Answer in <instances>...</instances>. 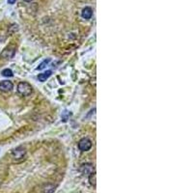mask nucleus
<instances>
[{"mask_svg":"<svg viewBox=\"0 0 193 193\" xmlns=\"http://www.w3.org/2000/svg\"><path fill=\"white\" fill-rule=\"evenodd\" d=\"M11 155H12V159L15 162H21L25 159L26 151L23 147H17L12 152Z\"/></svg>","mask_w":193,"mask_h":193,"instance_id":"obj_1","label":"nucleus"},{"mask_svg":"<svg viewBox=\"0 0 193 193\" xmlns=\"http://www.w3.org/2000/svg\"><path fill=\"white\" fill-rule=\"evenodd\" d=\"M17 92L23 96H28L32 94L33 88L28 82H20L17 85Z\"/></svg>","mask_w":193,"mask_h":193,"instance_id":"obj_2","label":"nucleus"},{"mask_svg":"<svg viewBox=\"0 0 193 193\" xmlns=\"http://www.w3.org/2000/svg\"><path fill=\"white\" fill-rule=\"evenodd\" d=\"M92 141L89 138H82L79 142H78V148L82 152H87L92 148Z\"/></svg>","mask_w":193,"mask_h":193,"instance_id":"obj_3","label":"nucleus"},{"mask_svg":"<svg viewBox=\"0 0 193 193\" xmlns=\"http://www.w3.org/2000/svg\"><path fill=\"white\" fill-rule=\"evenodd\" d=\"M94 170H95V167L92 163H84L80 166V172L83 174V175H90L94 173Z\"/></svg>","mask_w":193,"mask_h":193,"instance_id":"obj_4","label":"nucleus"},{"mask_svg":"<svg viewBox=\"0 0 193 193\" xmlns=\"http://www.w3.org/2000/svg\"><path fill=\"white\" fill-rule=\"evenodd\" d=\"M14 88V85L11 81L9 80H3L0 81V91L2 92H10Z\"/></svg>","mask_w":193,"mask_h":193,"instance_id":"obj_5","label":"nucleus"},{"mask_svg":"<svg viewBox=\"0 0 193 193\" xmlns=\"http://www.w3.org/2000/svg\"><path fill=\"white\" fill-rule=\"evenodd\" d=\"M15 53H16V49L15 48L8 47V48L3 50V52L1 53V57L4 58V59H11V58L14 57Z\"/></svg>","mask_w":193,"mask_h":193,"instance_id":"obj_6","label":"nucleus"},{"mask_svg":"<svg viewBox=\"0 0 193 193\" xmlns=\"http://www.w3.org/2000/svg\"><path fill=\"white\" fill-rule=\"evenodd\" d=\"M82 17L85 20H89L93 16V10H92V8L90 7H85L83 10H82Z\"/></svg>","mask_w":193,"mask_h":193,"instance_id":"obj_7","label":"nucleus"},{"mask_svg":"<svg viewBox=\"0 0 193 193\" xmlns=\"http://www.w3.org/2000/svg\"><path fill=\"white\" fill-rule=\"evenodd\" d=\"M51 74H52L51 71H47V72L43 73V74H40L39 76H38V79L41 82H45V81H47V79H48V78L50 77Z\"/></svg>","mask_w":193,"mask_h":193,"instance_id":"obj_8","label":"nucleus"},{"mask_svg":"<svg viewBox=\"0 0 193 193\" xmlns=\"http://www.w3.org/2000/svg\"><path fill=\"white\" fill-rule=\"evenodd\" d=\"M1 74H2V75L5 76V77H12V76L14 75V74H13V72H12V70H10V69H5V70H3Z\"/></svg>","mask_w":193,"mask_h":193,"instance_id":"obj_9","label":"nucleus"},{"mask_svg":"<svg viewBox=\"0 0 193 193\" xmlns=\"http://www.w3.org/2000/svg\"><path fill=\"white\" fill-rule=\"evenodd\" d=\"M96 175L95 172H94L93 174H91V175H90V177H89L90 183H91L92 186H96Z\"/></svg>","mask_w":193,"mask_h":193,"instance_id":"obj_10","label":"nucleus"},{"mask_svg":"<svg viewBox=\"0 0 193 193\" xmlns=\"http://www.w3.org/2000/svg\"><path fill=\"white\" fill-rule=\"evenodd\" d=\"M49 62H50V59H47V60H45L43 63H41V64H40V66L37 68V70H43V69H45V68H46V66H47Z\"/></svg>","mask_w":193,"mask_h":193,"instance_id":"obj_11","label":"nucleus"},{"mask_svg":"<svg viewBox=\"0 0 193 193\" xmlns=\"http://www.w3.org/2000/svg\"><path fill=\"white\" fill-rule=\"evenodd\" d=\"M16 2V0H8V3L9 4H14Z\"/></svg>","mask_w":193,"mask_h":193,"instance_id":"obj_12","label":"nucleus"},{"mask_svg":"<svg viewBox=\"0 0 193 193\" xmlns=\"http://www.w3.org/2000/svg\"><path fill=\"white\" fill-rule=\"evenodd\" d=\"M25 1H27V2H30V1H32V0H25Z\"/></svg>","mask_w":193,"mask_h":193,"instance_id":"obj_13","label":"nucleus"}]
</instances>
